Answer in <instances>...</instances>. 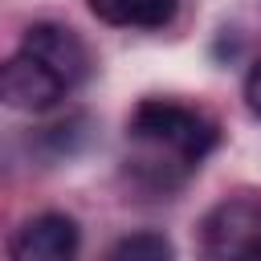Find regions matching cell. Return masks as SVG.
Masks as SVG:
<instances>
[{"label":"cell","instance_id":"ba28073f","mask_svg":"<svg viewBox=\"0 0 261 261\" xmlns=\"http://www.w3.org/2000/svg\"><path fill=\"white\" fill-rule=\"evenodd\" d=\"M245 102H249L253 114H261V57L253 61V69H249V77H245Z\"/></svg>","mask_w":261,"mask_h":261},{"label":"cell","instance_id":"52a82bcc","mask_svg":"<svg viewBox=\"0 0 261 261\" xmlns=\"http://www.w3.org/2000/svg\"><path fill=\"white\" fill-rule=\"evenodd\" d=\"M106 261H175V245L155 232V228H143V232H126L110 245Z\"/></svg>","mask_w":261,"mask_h":261},{"label":"cell","instance_id":"5b68a950","mask_svg":"<svg viewBox=\"0 0 261 261\" xmlns=\"http://www.w3.org/2000/svg\"><path fill=\"white\" fill-rule=\"evenodd\" d=\"M65 94H69V90H65L41 61H33L29 53L16 49L12 57L0 61V102H4L8 110L45 114V110H53Z\"/></svg>","mask_w":261,"mask_h":261},{"label":"cell","instance_id":"6da1fadb","mask_svg":"<svg viewBox=\"0 0 261 261\" xmlns=\"http://www.w3.org/2000/svg\"><path fill=\"white\" fill-rule=\"evenodd\" d=\"M126 139L143 147V159H135V167L151 171V179L167 188L208 159V151L220 139V126L196 106L143 98L126 122Z\"/></svg>","mask_w":261,"mask_h":261},{"label":"cell","instance_id":"277c9868","mask_svg":"<svg viewBox=\"0 0 261 261\" xmlns=\"http://www.w3.org/2000/svg\"><path fill=\"white\" fill-rule=\"evenodd\" d=\"M82 228L65 212H37L20 220L8 241V261H77Z\"/></svg>","mask_w":261,"mask_h":261},{"label":"cell","instance_id":"7a4b0ae2","mask_svg":"<svg viewBox=\"0 0 261 261\" xmlns=\"http://www.w3.org/2000/svg\"><path fill=\"white\" fill-rule=\"evenodd\" d=\"M204 261H261V192L224 196L196 228Z\"/></svg>","mask_w":261,"mask_h":261},{"label":"cell","instance_id":"8992f818","mask_svg":"<svg viewBox=\"0 0 261 261\" xmlns=\"http://www.w3.org/2000/svg\"><path fill=\"white\" fill-rule=\"evenodd\" d=\"M90 12L118 29H163L175 16V0H86Z\"/></svg>","mask_w":261,"mask_h":261},{"label":"cell","instance_id":"3957f363","mask_svg":"<svg viewBox=\"0 0 261 261\" xmlns=\"http://www.w3.org/2000/svg\"><path fill=\"white\" fill-rule=\"evenodd\" d=\"M20 53H29L33 61H41L65 90H73V86L86 82V73H90V49H86V41H82L73 29L57 24V20H37V24H29L24 37H20Z\"/></svg>","mask_w":261,"mask_h":261}]
</instances>
